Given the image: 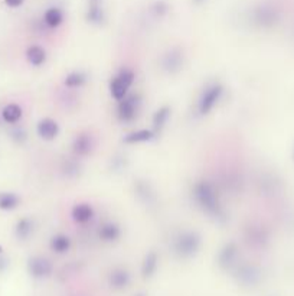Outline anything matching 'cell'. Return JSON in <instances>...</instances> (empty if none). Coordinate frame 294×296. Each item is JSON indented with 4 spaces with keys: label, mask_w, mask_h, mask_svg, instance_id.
<instances>
[{
    "label": "cell",
    "mask_w": 294,
    "mask_h": 296,
    "mask_svg": "<svg viewBox=\"0 0 294 296\" xmlns=\"http://www.w3.org/2000/svg\"><path fill=\"white\" fill-rule=\"evenodd\" d=\"M167 10H169V6L166 4L165 1H156L154 3V6H153V12H154V15L156 16H165L166 13H167Z\"/></svg>",
    "instance_id": "28"
},
{
    "label": "cell",
    "mask_w": 294,
    "mask_h": 296,
    "mask_svg": "<svg viewBox=\"0 0 294 296\" xmlns=\"http://www.w3.org/2000/svg\"><path fill=\"white\" fill-rule=\"evenodd\" d=\"M64 172L67 176H76L79 173V165L74 161H68L64 167Z\"/></svg>",
    "instance_id": "27"
},
{
    "label": "cell",
    "mask_w": 294,
    "mask_h": 296,
    "mask_svg": "<svg viewBox=\"0 0 294 296\" xmlns=\"http://www.w3.org/2000/svg\"><path fill=\"white\" fill-rule=\"evenodd\" d=\"M142 104V95L140 94H127L123 100L118 101V107H117V116L121 122L129 123L133 122L139 113Z\"/></svg>",
    "instance_id": "4"
},
{
    "label": "cell",
    "mask_w": 294,
    "mask_h": 296,
    "mask_svg": "<svg viewBox=\"0 0 294 296\" xmlns=\"http://www.w3.org/2000/svg\"><path fill=\"white\" fill-rule=\"evenodd\" d=\"M64 22V12L59 7H49L45 13H43V23L48 28L55 29L61 23Z\"/></svg>",
    "instance_id": "22"
},
{
    "label": "cell",
    "mask_w": 294,
    "mask_h": 296,
    "mask_svg": "<svg viewBox=\"0 0 294 296\" xmlns=\"http://www.w3.org/2000/svg\"><path fill=\"white\" fill-rule=\"evenodd\" d=\"M51 250L56 254H65L71 249V239L65 234H56L51 239Z\"/></svg>",
    "instance_id": "18"
},
{
    "label": "cell",
    "mask_w": 294,
    "mask_h": 296,
    "mask_svg": "<svg viewBox=\"0 0 294 296\" xmlns=\"http://www.w3.org/2000/svg\"><path fill=\"white\" fill-rule=\"evenodd\" d=\"M193 198L198 207L215 221H225L226 214L222 207L218 191L209 181H199L193 186Z\"/></svg>",
    "instance_id": "1"
},
{
    "label": "cell",
    "mask_w": 294,
    "mask_h": 296,
    "mask_svg": "<svg viewBox=\"0 0 294 296\" xmlns=\"http://www.w3.org/2000/svg\"><path fill=\"white\" fill-rule=\"evenodd\" d=\"M91 1H97V0H91Z\"/></svg>",
    "instance_id": "35"
},
{
    "label": "cell",
    "mask_w": 294,
    "mask_h": 296,
    "mask_svg": "<svg viewBox=\"0 0 294 296\" xmlns=\"http://www.w3.org/2000/svg\"><path fill=\"white\" fill-rule=\"evenodd\" d=\"M12 134H13V139H15L18 143H25L26 139H28V134H26V131L23 129H16Z\"/></svg>",
    "instance_id": "29"
},
{
    "label": "cell",
    "mask_w": 294,
    "mask_h": 296,
    "mask_svg": "<svg viewBox=\"0 0 294 296\" xmlns=\"http://www.w3.org/2000/svg\"><path fill=\"white\" fill-rule=\"evenodd\" d=\"M22 116H23L22 107H20L19 104H15V103L7 104V106L3 109V111H1L3 120H4L6 123H9V125H16L19 120L22 119Z\"/></svg>",
    "instance_id": "21"
},
{
    "label": "cell",
    "mask_w": 294,
    "mask_h": 296,
    "mask_svg": "<svg viewBox=\"0 0 294 296\" xmlns=\"http://www.w3.org/2000/svg\"><path fill=\"white\" fill-rule=\"evenodd\" d=\"M3 253V249H1V246H0V254Z\"/></svg>",
    "instance_id": "34"
},
{
    "label": "cell",
    "mask_w": 294,
    "mask_h": 296,
    "mask_svg": "<svg viewBox=\"0 0 294 296\" xmlns=\"http://www.w3.org/2000/svg\"><path fill=\"white\" fill-rule=\"evenodd\" d=\"M37 133L40 139L51 142V140L56 139L58 134H59V125L56 123L54 119H49V117L42 119V120L37 123Z\"/></svg>",
    "instance_id": "11"
},
{
    "label": "cell",
    "mask_w": 294,
    "mask_h": 296,
    "mask_svg": "<svg viewBox=\"0 0 294 296\" xmlns=\"http://www.w3.org/2000/svg\"><path fill=\"white\" fill-rule=\"evenodd\" d=\"M222 94H223V87H222L220 84L215 83V84L209 85L202 93L201 98H199V106H198L199 113H201L202 116L209 114L211 111L214 110V107L218 104V101L220 100Z\"/></svg>",
    "instance_id": "5"
},
{
    "label": "cell",
    "mask_w": 294,
    "mask_h": 296,
    "mask_svg": "<svg viewBox=\"0 0 294 296\" xmlns=\"http://www.w3.org/2000/svg\"><path fill=\"white\" fill-rule=\"evenodd\" d=\"M134 78L136 75L134 73L129 70V68H124L121 70L118 74L115 75L110 83V94L111 97L115 100V101H120L123 100L127 94H129L130 87L133 85L134 83Z\"/></svg>",
    "instance_id": "3"
},
{
    "label": "cell",
    "mask_w": 294,
    "mask_h": 296,
    "mask_svg": "<svg viewBox=\"0 0 294 296\" xmlns=\"http://www.w3.org/2000/svg\"><path fill=\"white\" fill-rule=\"evenodd\" d=\"M94 149V139L90 133H79L73 142V152L76 156H87Z\"/></svg>",
    "instance_id": "12"
},
{
    "label": "cell",
    "mask_w": 294,
    "mask_h": 296,
    "mask_svg": "<svg viewBox=\"0 0 294 296\" xmlns=\"http://www.w3.org/2000/svg\"><path fill=\"white\" fill-rule=\"evenodd\" d=\"M71 217L75 222L78 224H85V222L91 221L94 217V208L90 204L81 203L76 204L71 211Z\"/></svg>",
    "instance_id": "13"
},
{
    "label": "cell",
    "mask_w": 294,
    "mask_h": 296,
    "mask_svg": "<svg viewBox=\"0 0 294 296\" xmlns=\"http://www.w3.org/2000/svg\"><path fill=\"white\" fill-rule=\"evenodd\" d=\"M170 107H167V106H163V107H160L159 110L156 111L154 114H153V119H151V125H153V131L156 133V134H159L162 130L165 129L166 123H167V120L170 119Z\"/></svg>",
    "instance_id": "16"
},
{
    "label": "cell",
    "mask_w": 294,
    "mask_h": 296,
    "mask_svg": "<svg viewBox=\"0 0 294 296\" xmlns=\"http://www.w3.org/2000/svg\"><path fill=\"white\" fill-rule=\"evenodd\" d=\"M136 194H137L139 200L142 203L146 204V205H151V204H154V201H156V194H154L153 188L150 186V184L143 182V181L137 182V185H136Z\"/></svg>",
    "instance_id": "20"
},
{
    "label": "cell",
    "mask_w": 294,
    "mask_h": 296,
    "mask_svg": "<svg viewBox=\"0 0 294 296\" xmlns=\"http://www.w3.org/2000/svg\"><path fill=\"white\" fill-rule=\"evenodd\" d=\"M202 246V237L198 231L186 230L179 233L173 241H172V249L176 257L179 259H192L195 257Z\"/></svg>",
    "instance_id": "2"
},
{
    "label": "cell",
    "mask_w": 294,
    "mask_h": 296,
    "mask_svg": "<svg viewBox=\"0 0 294 296\" xmlns=\"http://www.w3.org/2000/svg\"><path fill=\"white\" fill-rule=\"evenodd\" d=\"M156 136V133L153 130H137V131H133V133H129L123 140L124 143L127 145H136V143H145V142H150L153 140Z\"/></svg>",
    "instance_id": "17"
},
{
    "label": "cell",
    "mask_w": 294,
    "mask_h": 296,
    "mask_svg": "<svg viewBox=\"0 0 294 296\" xmlns=\"http://www.w3.org/2000/svg\"><path fill=\"white\" fill-rule=\"evenodd\" d=\"M234 278L244 288H251L259 280V270L254 264L241 263L234 267Z\"/></svg>",
    "instance_id": "6"
},
{
    "label": "cell",
    "mask_w": 294,
    "mask_h": 296,
    "mask_svg": "<svg viewBox=\"0 0 294 296\" xmlns=\"http://www.w3.org/2000/svg\"><path fill=\"white\" fill-rule=\"evenodd\" d=\"M184 65V55L179 48H172L162 58V68L167 74H178Z\"/></svg>",
    "instance_id": "9"
},
{
    "label": "cell",
    "mask_w": 294,
    "mask_h": 296,
    "mask_svg": "<svg viewBox=\"0 0 294 296\" xmlns=\"http://www.w3.org/2000/svg\"><path fill=\"white\" fill-rule=\"evenodd\" d=\"M238 246L234 241H229L226 244H223V247L220 250L218 256H217V263L222 270H232L237 266V260H238Z\"/></svg>",
    "instance_id": "8"
},
{
    "label": "cell",
    "mask_w": 294,
    "mask_h": 296,
    "mask_svg": "<svg viewBox=\"0 0 294 296\" xmlns=\"http://www.w3.org/2000/svg\"><path fill=\"white\" fill-rule=\"evenodd\" d=\"M26 58H28V61H29L31 65L40 67L46 61V51L42 46H39V45H32L26 51Z\"/></svg>",
    "instance_id": "19"
},
{
    "label": "cell",
    "mask_w": 294,
    "mask_h": 296,
    "mask_svg": "<svg viewBox=\"0 0 294 296\" xmlns=\"http://www.w3.org/2000/svg\"><path fill=\"white\" fill-rule=\"evenodd\" d=\"M28 272L32 278L37 279V280L48 279L54 273V264L46 257L35 256L28 261Z\"/></svg>",
    "instance_id": "7"
},
{
    "label": "cell",
    "mask_w": 294,
    "mask_h": 296,
    "mask_svg": "<svg viewBox=\"0 0 294 296\" xmlns=\"http://www.w3.org/2000/svg\"><path fill=\"white\" fill-rule=\"evenodd\" d=\"M34 233V221L31 218H22L19 220L15 227V234L19 240H28Z\"/></svg>",
    "instance_id": "23"
},
{
    "label": "cell",
    "mask_w": 294,
    "mask_h": 296,
    "mask_svg": "<svg viewBox=\"0 0 294 296\" xmlns=\"http://www.w3.org/2000/svg\"><path fill=\"white\" fill-rule=\"evenodd\" d=\"M88 77L82 71H73L65 77L64 80V85L67 88H81L85 83H87Z\"/></svg>",
    "instance_id": "24"
},
{
    "label": "cell",
    "mask_w": 294,
    "mask_h": 296,
    "mask_svg": "<svg viewBox=\"0 0 294 296\" xmlns=\"http://www.w3.org/2000/svg\"><path fill=\"white\" fill-rule=\"evenodd\" d=\"M203 1H205V0H193V3H195V4H202Z\"/></svg>",
    "instance_id": "32"
},
{
    "label": "cell",
    "mask_w": 294,
    "mask_h": 296,
    "mask_svg": "<svg viewBox=\"0 0 294 296\" xmlns=\"http://www.w3.org/2000/svg\"><path fill=\"white\" fill-rule=\"evenodd\" d=\"M19 197L13 192H0V210L4 211H12L15 208H18Z\"/></svg>",
    "instance_id": "26"
},
{
    "label": "cell",
    "mask_w": 294,
    "mask_h": 296,
    "mask_svg": "<svg viewBox=\"0 0 294 296\" xmlns=\"http://www.w3.org/2000/svg\"><path fill=\"white\" fill-rule=\"evenodd\" d=\"M106 19L103 7L98 4V1H92L91 6L87 10V20L92 25H101Z\"/></svg>",
    "instance_id": "25"
},
{
    "label": "cell",
    "mask_w": 294,
    "mask_h": 296,
    "mask_svg": "<svg viewBox=\"0 0 294 296\" xmlns=\"http://www.w3.org/2000/svg\"><path fill=\"white\" fill-rule=\"evenodd\" d=\"M157 267H159V256L156 252H148L143 263H142V278L143 279H151L156 272H157Z\"/></svg>",
    "instance_id": "14"
},
{
    "label": "cell",
    "mask_w": 294,
    "mask_h": 296,
    "mask_svg": "<svg viewBox=\"0 0 294 296\" xmlns=\"http://www.w3.org/2000/svg\"><path fill=\"white\" fill-rule=\"evenodd\" d=\"M6 266H7V260L4 259V257H1V254H0V270H4Z\"/></svg>",
    "instance_id": "31"
},
{
    "label": "cell",
    "mask_w": 294,
    "mask_h": 296,
    "mask_svg": "<svg viewBox=\"0 0 294 296\" xmlns=\"http://www.w3.org/2000/svg\"><path fill=\"white\" fill-rule=\"evenodd\" d=\"M23 1L25 0H4V3H6V6H9V7H19V6H22L23 4Z\"/></svg>",
    "instance_id": "30"
},
{
    "label": "cell",
    "mask_w": 294,
    "mask_h": 296,
    "mask_svg": "<svg viewBox=\"0 0 294 296\" xmlns=\"http://www.w3.org/2000/svg\"><path fill=\"white\" fill-rule=\"evenodd\" d=\"M134 296H146L145 294H137V295H134Z\"/></svg>",
    "instance_id": "33"
},
{
    "label": "cell",
    "mask_w": 294,
    "mask_h": 296,
    "mask_svg": "<svg viewBox=\"0 0 294 296\" xmlns=\"http://www.w3.org/2000/svg\"><path fill=\"white\" fill-rule=\"evenodd\" d=\"M121 228L115 222H104L98 230V237L104 243H114L120 239Z\"/></svg>",
    "instance_id": "15"
},
{
    "label": "cell",
    "mask_w": 294,
    "mask_h": 296,
    "mask_svg": "<svg viewBox=\"0 0 294 296\" xmlns=\"http://www.w3.org/2000/svg\"><path fill=\"white\" fill-rule=\"evenodd\" d=\"M131 282V275L124 267H115L109 275V285L114 291H123L126 289Z\"/></svg>",
    "instance_id": "10"
}]
</instances>
